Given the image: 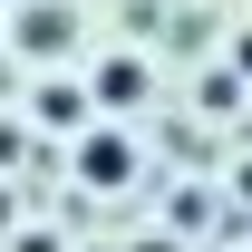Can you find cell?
<instances>
[{"label": "cell", "instance_id": "3", "mask_svg": "<svg viewBox=\"0 0 252 252\" xmlns=\"http://www.w3.org/2000/svg\"><path fill=\"white\" fill-rule=\"evenodd\" d=\"M20 39H30V49H59V39H68V20H59V10H30V30H20Z\"/></svg>", "mask_w": 252, "mask_h": 252}, {"label": "cell", "instance_id": "1", "mask_svg": "<svg viewBox=\"0 0 252 252\" xmlns=\"http://www.w3.org/2000/svg\"><path fill=\"white\" fill-rule=\"evenodd\" d=\"M78 175H88V185H126V175H136L126 136H88V146H78Z\"/></svg>", "mask_w": 252, "mask_h": 252}, {"label": "cell", "instance_id": "2", "mask_svg": "<svg viewBox=\"0 0 252 252\" xmlns=\"http://www.w3.org/2000/svg\"><path fill=\"white\" fill-rule=\"evenodd\" d=\"M136 88H146L136 59H107V68H97V107H136Z\"/></svg>", "mask_w": 252, "mask_h": 252}]
</instances>
